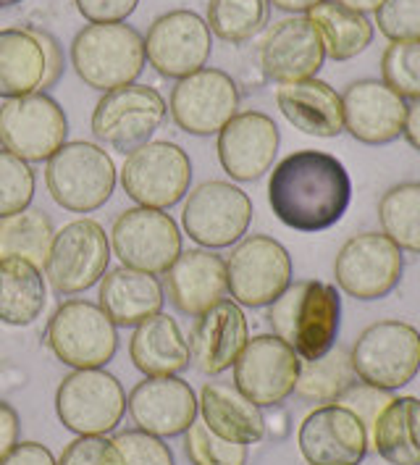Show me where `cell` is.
<instances>
[{"label": "cell", "instance_id": "obj_1", "mask_svg": "<svg viewBox=\"0 0 420 465\" xmlns=\"http://www.w3.org/2000/svg\"><path fill=\"white\" fill-rule=\"evenodd\" d=\"M269 203L284 226L316 234L345 219L352 179L345 163L321 150H297L273 166Z\"/></svg>", "mask_w": 420, "mask_h": 465}, {"label": "cell", "instance_id": "obj_35", "mask_svg": "<svg viewBox=\"0 0 420 465\" xmlns=\"http://www.w3.org/2000/svg\"><path fill=\"white\" fill-rule=\"evenodd\" d=\"M55 226L45 211L24 208L14 216L0 219V258H24L37 269L45 266Z\"/></svg>", "mask_w": 420, "mask_h": 465}, {"label": "cell", "instance_id": "obj_10", "mask_svg": "<svg viewBox=\"0 0 420 465\" xmlns=\"http://www.w3.org/2000/svg\"><path fill=\"white\" fill-rule=\"evenodd\" d=\"M192 184V161L173 143L158 140L129 153L122 166V187L137 205L166 211L181 203Z\"/></svg>", "mask_w": 420, "mask_h": 465}, {"label": "cell", "instance_id": "obj_30", "mask_svg": "<svg viewBox=\"0 0 420 465\" xmlns=\"http://www.w3.org/2000/svg\"><path fill=\"white\" fill-rule=\"evenodd\" d=\"M45 50L34 29H0V98H22L45 87Z\"/></svg>", "mask_w": 420, "mask_h": 465}, {"label": "cell", "instance_id": "obj_20", "mask_svg": "<svg viewBox=\"0 0 420 465\" xmlns=\"http://www.w3.org/2000/svg\"><path fill=\"white\" fill-rule=\"evenodd\" d=\"M126 411L148 434L181 437L198 418V394L181 376H148L126 394Z\"/></svg>", "mask_w": 420, "mask_h": 465}, {"label": "cell", "instance_id": "obj_48", "mask_svg": "<svg viewBox=\"0 0 420 465\" xmlns=\"http://www.w3.org/2000/svg\"><path fill=\"white\" fill-rule=\"evenodd\" d=\"M34 35H37V40H40L43 50H45V64H48L45 87H50V84H55V82L61 79V74H63V53H61V48H58V40H55V37H50L48 32L34 29Z\"/></svg>", "mask_w": 420, "mask_h": 465}, {"label": "cell", "instance_id": "obj_34", "mask_svg": "<svg viewBox=\"0 0 420 465\" xmlns=\"http://www.w3.org/2000/svg\"><path fill=\"white\" fill-rule=\"evenodd\" d=\"M357 381L360 379L355 376L349 350L342 344H334L321 358L302 361L295 394L305 402L331 405V402H339V397L349 392Z\"/></svg>", "mask_w": 420, "mask_h": 465}, {"label": "cell", "instance_id": "obj_4", "mask_svg": "<svg viewBox=\"0 0 420 465\" xmlns=\"http://www.w3.org/2000/svg\"><path fill=\"white\" fill-rule=\"evenodd\" d=\"M113 158L95 143L76 140L61 145L48 158L45 184L55 205L72 213H93L116 190Z\"/></svg>", "mask_w": 420, "mask_h": 465}, {"label": "cell", "instance_id": "obj_19", "mask_svg": "<svg viewBox=\"0 0 420 465\" xmlns=\"http://www.w3.org/2000/svg\"><path fill=\"white\" fill-rule=\"evenodd\" d=\"M297 444L308 465H360L368 455V429L357 413L331 402L318 405L299 423Z\"/></svg>", "mask_w": 420, "mask_h": 465}, {"label": "cell", "instance_id": "obj_33", "mask_svg": "<svg viewBox=\"0 0 420 465\" xmlns=\"http://www.w3.org/2000/svg\"><path fill=\"white\" fill-rule=\"evenodd\" d=\"M305 16L321 35L326 58L331 61H349L360 55L363 50H368L376 35V26L366 14L347 8L339 0H323L313 5Z\"/></svg>", "mask_w": 420, "mask_h": 465}, {"label": "cell", "instance_id": "obj_16", "mask_svg": "<svg viewBox=\"0 0 420 465\" xmlns=\"http://www.w3.org/2000/svg\"><path fill=\"white\" fill-rule=\"evenodd\" d=\"M169 111L173 124L187 134H219L239 114V87L221 69H200L176 79Z\"/></svg>", "mask_w": 420, "mask_h": 465}, {"label": "cell", "instance_id": "obj_8", "mask_svg": "<svg viewBox=\"0 0 420 465\" xmlns=\"http://www.w3.org/2000/svg\"><path fill=\"white\" fill-rule=\"evenodd\" d=\"M166 114L169 105L158 90L132 82L108 90L98 100L90 126L100 143L129 155L137 147L148 145L150 137L166 122Z\"/></svg>", "mask_w": 420, "mask_h": 465}, {"label": "cell", "instance_id": "obj_49", "mask_svg": "<svg viewBox=\"0 0 420 465\" xmlns=\"http://www.w3.org/2000/svg\"><path fill=\"white\" fill-rule=\"evenodd\" d=\"M402 137L415 150H420V98L407 100V116H405Z\"/></svg>", "mask_w": 420, "mask_h": 465}, {"label": "cell", "instance_id": "obj_12", "mask_svg": "<svg viewBox=\"0 0 420 465\" xmlns=\"http://www.w3.org/2000/svg\"><path fill=\"white\" fill-rule=\"evenodd\" d=\"M69 119L61 103L45 93L3 100L0 105V145L26 163L48 161L66 145Z\"/></svg>", "mask_w": 420, "mask_h": 465}, {"label": "cell", "instance_id": "obj_36", "mask_svg": "<svg viewBox=\"0 0 420 465\" xmlns=\"http://www.w3.org/2000/svg\"><path fill=\"white\" fill-rule=\"evenodd\" d=\"M381 232L399 250L420 252V182H405L386 190L378 203Z\"/></svg>", "mask_w": 420, "mask_h": 465}, {"label": "cell", "instance_id": "obj_6", "mask_svg": "<svg viewBox=\"0 0 420 465\" xmlns=\"http://www.w3.org/2000/svg\"><path fill=\"white\" fill-rule=\"evenodd\" d=\"M55 413L76 437H105L126 416L124 387L103 368H72L55 392Z\"/></svg>", "mask_w": 420, "mask_h": 465}, {"label": "cell", "instance_id": "obj_29", "mask_svg": "<svg viewBox=\"0 0 420 465\" xmlns=\"http://www.w3.org/2000/svg\"><path fill=\"white\" fill-rule=\"evenodd\" d=\"M129 355L134 368L145 376H179L192 363L190 342L179 321L163 311L134 326Z\"/></svg>", "mask_w": 420, "mask_h": 465}, {"label": "cell", "instance_id": "obj_28", "mask_svg": "<svg viewBox=\"0 0 420 465\" xmlns=\"http://www.w3.org/2000/svg\"><path fill=\"white\" fill-rule=\"evenodd\" d=\"M202 423L219 437L239 444H258L266 440V416L252 400L229 381H208L198 397Z\"/></svg>", "mask_w": 420, "mask_h": 465}, {"label": "cell", "instance_id": "obj_37", "mask_svg": "<svg viewBox=\"0 0 420 465\" xmlns=\"http://www.w3.org/2000/svg\"><path fill=\"white\" fill-rule=\"evenodd\" d=\"M271 16V0H208V29L223 43L242 45L260 35Z\"/></svg>", "mask_w": 420, "mask_h": 465}, {"label": "cell", "instance_id": "obj_5", "mask_svg": "<svg viewBox=\"0 0 420 465\" xmlns=\"http://www.w3.org/2000/svg\"><path fill=\"white\" fill-rule=\"evenodd\" d=\"M355 376L381 392H396L420 373V331L405 321H376L349 347Z\"/></svg>", "mask_w": 420, "mask_h": 465}, {"label": "cell", "instance_id": "obj_9", "mask_svg": "<svg viewBox=\"0 0 420 465\" xmlns=\"http://www.w3.org/2000/svg\"><path fill=\"white\" fill-rule=\"evenodd\" d=\"M111 240L95 219H76L55 232L48 258L45 279L58 294H82L93 290L108 271Z\"/></svg>", "mask_w": 420, "mask_h": 465}, {"label": "cell", "instance_id": "obj_50", "mask_svg": "<svg viewBox=\"0 0 420 465\" xmlns=\"http://www.w3.org/2000/svg\"><path fill=\"white\" fill-rule=\"evenodd\" d=\"M318 3L323 0H271V5H276L278 11H287V14H308Z\"/></svg>", "mask_w": 420, "mask_h": 465}, {"label": "cell", "instance_id": "obj_21", "mask_svg": "<svg viewBox=\"0 0 420 465\" xmlns=\"http://www.w3.org/2000/svg\"><path fill=\"white\" fill-rule=\"evenodd\" d=\"M345 132L363 145H389L402 137L407 100L381 79H357L342 95Z\"/></svg>", "mask_w": 420, "mask_h": 465}, {"label": "cell", "instance_id": "obj_23", "mask_svg": "<svg viewBox=\"0 0 420 465\" xmlns=\"http://www.w3.org/2000/svg\"><path fill=\"white\" fill-rule=\"evenodd\" d=\"M323 61L321 35L308 16L276 22L260 43V69L276 84L313 79L323 69Z\"/></svg>", "mask_w": 420, "mask_h": 465}, {"label": "cell", "instance_id": "obj_3", "mask_svg": "<svg viewBox=\"0 0 420 465\" xmlns=\"http://www.w3.org/2000/svg\"><path fill=\"white\" fill-rule=\"evenodd\" d=\"M72 64L87 87L108 93L137 82L145 72V40L124 22L87 25L72 43Z\"/></svg>", "mask_w": 420, "mask_h": 465}, {"label": "cell", "instance_id": "obj_18", "mask_svg": "<svg viewBox=\"0 0 420 465\" xmlns=\"http://www.w3.org/2000/svg\"><path fill=\"white\" fill-rule=\"evenodd\" d=\"M299 355L276 334L252 337L234 363V387L258 408H276L295 394Z\"/></svg>", "mask_w": 420, "mask_h": 465}, {"label": "cell", "instance_id": "obj_25", "mask_svg": "<svg viewBox=\"0 0 420 465\" xmlns=\"http://www.w3.org/2000/svg\"><path fill=\"white\" fill-rule=\"evenodd\" d=\"M226 292V261L213 250H181L171 269L166 271V297L184 316L198 319L200 313L221 302Z\"/></svg>", "mask_w": 420, "mask_h": 465}, {"label": "cell", "instance_id": "obj_14", "mask_svg": "<svg viewBox=\"0 0 420 465\" xmlns=\"http://www.w3.org/2000/svg\"><path fill=\"white\" fill-rule=\"evenodd\" d=\"M402 271V250L384 232H363L349 237L334 261V276L339 290L363 302L381 300L395 292Z\"/></svg>", "mask_w": 420, "mask_h": 465}, {"label": "cell", "instance_id": "obj_15", "mask_svg": "<svg viewBox=\"0 0 420 465\" xmlns=\"http://www.w3.org/2000/svg\"><path fill=\"white\" fill-rule=\"evenodd\" d=\"M111 250L129 269L148 271L161 276L171 269L181 255V232L179 223L158 208H129L111 229Z\"/></svg>", "mask_w": 420, "mask_h": 465}, {"label": "cell", "instance_id": "obj_47", "mask_svg": "<svg viewBox=\"0 0 420 465\" xmlns=\"http://www.w3.org/2000/svg\"><path fill=\"white\" fill-rule=\"evenodd\" d=\"M19 434H22L19 413L0 400V460L19 444Z\"/></svg>", "mask_w": 420, "mask_h": 465}, {"label": "cell", "instance_id": "obj_41", "mask_svg": "<svg viewBox=\"0 0 420 465\" xmlns=\"http://www.w3.org/2000/svg\"><path fill=\"white\" fill-rule=\"evenodd\" d=\"M373 26L389 43H420V0H384Z\"/></svg>", "mask_w": 420, "mask_h": 465}, {"label": "cell", "instance_id": "obj_45", "mask_svg": "<svg viewBox=\"0 0 420 465\" xmlns=\"http://www.w3.org/2000/svg\"><path fill=\"white\" fill-rule=\"evenodd\" d=\"M140 0H74L76 11L90 25H116L126 22L137 11Z\"/></svg>", "mask_w": 420, "mask_h": 465}, {"label": "cell", "instance_id": "obj_22", "mask_svg": "<svg viewBox=\"0 0 420 465\" xmlns=\"http://www.w3.org/2000/svg\"><path fill=\"white\" fill-rule=\"evenodd\" d=\"M278 145L281 134L271 116L245 111L219 132V161L234 182H255L273 169Z\"/></svg>", "mask_w": 420, "mask_h": 465}, {"label": "cell", "instance_id": "obj_51", "mask_svg": "<svg viewBox=\"0 0 420 465\" xmlns=\"http://www.w3.org/2000/svg\"><path fill=\"white\" fill-rule=\"evenodd\" d=\"M339 3H345L347 8H355V11H360V14H376L378 11V5L384 3V0H339Z\"/></svg>", "mask_w": 420, "mask_h": 465}, {"label": "cell", "instance_id": "obj_52", "mask_svg": "<svg viewBox=\"0 0 420 465\" xmlns=\"http://www.w3.org/2000/svg\"><path fill=\"white\" fill-rule=\"evenodd\" d=\"M11 3H19V0H0V8H3V5H11Z\"/></svg>", "mask_w": 420, "mask_h": 465}, {"label": "cell", "instance_id": "obj_32", "mask_svg": "<svg viewBox=\"0 0 420 465\" xmlns=\"http://www.w3.org/2000/svg\"><path fill=\"white\" fill-rule=\"evenodd\" d=\"M48 300L45 273L24 258H0V323L29 326L43 316Z\"/></svg>", "mask_w": 420, "mask_h": 465}, {"label": "cell", "instance_id": "obj_26", "mask_svg": "<svg viewBox=\"0 0 420 465\" xmlns=\"http://www.w3.org/2000/svg\"><path fill=\"white\" fill-rule=\"evenodd\" d=\"M276 105L297 132L331 140L345 132L342 95L318 76L276 87Z\"/></svg>", "mask_w": 420, "mask_h": 465}, {"label": "cell", "instance_id": "obj_24", "mask_svg": "<svg viewBox=\"0 0 420 465\" xmlns=\"http://www.w3.org/2000/svg\"><path fill=\"white\" fill-rule=\"evenodd\" d=\"M190 358L205 376H219L237 363L249 342L248 316L234 300L216 302L195 319L190 331Z\"/></svg>", "mask_w": 420, "mask_h": 465}, {"label": "cell", "instance_id": "obj_11", "mask_svg": "<svg viewBox=\"0 0 420 465\" xmlns=\"http://www.w3.org/2000/svg\"><path fill=\"white\" fill-rule=\"evenodd\" d=\"M226 282L237 305L266 308L292 284V258L273 237H242L226 261Z\"/></svg>", "mask_w": 420, "mask_h": 465}, {"label": "cell", "instance_id": "obj_40", "mask_svg": "<svg viewBox=\"0 0 420 465\" xmlns=\"http://www.w3.org/2000/svg\"><path fill=\"white\" fill-rule=\"evenodd\" d=\"M381 82L405 100L420 98V43H392L384 50Z\"/></svg>", "mask_w": 420, "mask_h": 465}, {"label": "cell", "instance_id": "obj_42", "mask_svg": "<svg viewBox=\"0 0 420 465\" xmlns=\"http://www.w3.org/2000/svg\"><path fill=\"white\" fill-rule=\"evenodd\" d=\"M113 441L124 458V465H173L171 447L142 429L122 431Z\"/></svg>", "mask_w": 420, "mask_h": 465}, {"label": "cell", "instance_id": "obj_44", "mask_svg": "<svg viewBox=\"0 0 420 465\" xmlns=\"http://www.w3.org/2000/svg\"><path fill=\"white\" fill-rule=\"evenodd\" d=\"M389 400H392L389 392L373 390V387H368V384L357 381L349 392H345L342 397H339V405H345V408H349L352 413H357L360 420L366 423V429L371 431L373 420H376V416L381 413V408H384Z\"/></svg>", "mask_w": 420, "mask_h": 465}, {"label": "cell", "instance_id": "obj_31", "mask_svg": "<svg viewBox=\"0 0 420 465\" xmlns=\"http://www.w3.org/2000/svg\"><path fill=\"white\" fill-rule=\"evenodd\" d=\"M373 450L389 465H420V400L392 397L368 431Z\"/></svg>", "mask_w": 420, "mask_h": 465}, {"label": "cell", "instance_id": "obj_39", "mask_svg": "<svg viewBox=\"0 0 420 465\" xmlns=\"http://www.w3.org/2000/svg\"><path fill=\"white\" fill-rule=\"evenodd\" d=\"M37 176L19 155L0 150V219L24 211L34 200Z\"/></svg>", "mask_w": 420, "mask_h": 465}, {"label": "cell", "instance_id": "obj_27", "mask_svg": "<svg viewBox=\"0 0 420 465\" xmlns=\"http://www.w3.org/2000/svg\"><path fill=\"white\" fill-rule=\"evenodd\" d=\"M166 305V290L158 276L148 271L119 266L105 271L100 282V308L116 326H140L142 321L161 313Z\"/></svg>", "mask_w": 420, "mask_h": 465}, {"label": "cell", "instance_id": "obj_43", "mask_svg": "<svg viewBox=\"0 0 420 465\" xmlns=\"http://www.w3.org/2000/svg\"><path fill=\"white\" fill-rule=\"evenodd\" d=\"M58 465H124V458L108 437H76L63 447Z\"/></svg>", "mask_w": 420, "mask_h": 465}, {"label": "cell", "instance_id": "obj_17", "mask_svg": "<svg viewBox=\"0 0 420 465\" xmlns=\"http://www.w3.org/2000/svg\"><path fill=\"white\" fill-rule=\"evenodd\" d=\"M142 40L148 64L166 79H184L205 69L213 50L208 22L190 8L158 16Z\"/></svg>", "mask_w": 420, "mask_h": 465}, {"label": "cell", "instance_id": "obj_46", "mask_svg": "<svg viewBox=\"0 0 420 465\" xmlns=\"http://www.w3.org/2000/svg\"><path fill=\"white\" fill-rule=\"evenodd\" d=\"M0 465H58L53 452L40 441H19Z\"/></svg>", "mask_w": 420, "mask_h": 465}, {"label": "cell", "instance_id": "obj_2", "mask_svg": "<svg viewBox=\"0 0 420 465\" xmlns=\"http://www.w3.org/2000/svg\"><path fill=\"white\" fill-rule=\"evenodd\" d=\"M269 323L273 334L299 355V361H316L339 340V326H342L339 290L318 279L295 282L271 302Z\"/></svg>", "mask_w": 420, "mask_h": 465}, {"label": "cell", "instance_id": "obj_13", "mask_svg": "<svg viewBox=\"0 0 420 465\" xmlns=\"http://www.w3.org/2000/svg\"><path fill=\"white\" fill-rule=\"evenodd\" d=\"M181 223L190 240L205 250L237 245L252 223V200L237 184L202 182L195 187L181 211Z\"/></svg>", "mask_w": 420, "mask_h": 465}, {"label": "cell", "instance_id": "obj_7", "mask_svg": "<svg viewBox=\"0 0 420 465\" xmlns=\"http://www.w3.org/2000/svg\"><path fill=\"white\" fill-rule=\"evenodd\" d=\"M50 352L69 368H103L119 352L116 323L90 300H66L48 323Z\"/></svg>", "mask_w": 420, "mask_h": 465}, {"label": "cell", "instance_id": "obj_38", "mask_svg": "<svg viewBox=\"0 0 420 465\" xmlns=\"http://www.w3.org/2000/svg\"><path fill=\"white\" fill-rule=\"evenodd\" d=\"M184 447L192 465H245L249 455L248 444L223 440L198 418L184 431Z\"/></svg>", "mask_w": 420, "mask_h": 465}]
</instances>
